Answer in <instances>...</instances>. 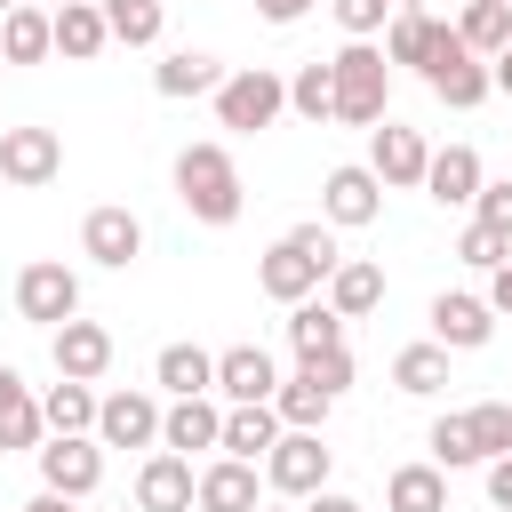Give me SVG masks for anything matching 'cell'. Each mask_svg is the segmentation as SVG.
<instances>
[{"mask_svg": "<svg viewBox=\"0 0 512 512\" xmlns=\"http://www.w3.org/2000/svg\"><path fill=\"white\" fill-rule=\"evenodd\" d=\"M336 264H344V256H336V224H288V232L264 248L256 288H264L272 304H304L312 288H328Z\"/></svg>", "mask_w": 512, "mask_h": 512, "instance_id": "6da1fadb", "label": "cell"}, {"mask_svg": "<svg viewBox=\"0 0 512 512\" xmlns=\"http://www.w3.org/2000/svg\"><path fill=\"white\" fill-rule=\"evenodd\" d=\"M176 200H184L192 224H232V216L248 208L232 152H224V144H184V152H176Z\"/></svg>", "mask_w": 512, "mask_h": 512, "instance_id": "7a4b0ae2", "label": "cell"}, {"mask_svg": "<svg viewBox=\"0 0 512 512\" xmlns=\"http://www.w3.org/2000/svg\"><path fill=\"white\" fill-rule=\"evenodd\" d=\"M328 80H336V120L344 128H376L384 120V96H392V64L376 40H344L328 56Z\"/></svg>", "mask_w": 512, "mask_h": 512, "instance_id": "3957f363", "label": "cell"}, {"mask_svg": "<svg viewBox=\"0 0 512 512\" xmlns=\"http://www.w3.org/2000/svg\"><path fill=\"white\" fill-rule=\"evenodd\" d=\"M280 112H288V80H280L272 64H240V72L216 80V128L256 136V128H272Z\"/></svg>", "mask_w": 512, "mask_h": 512, "instance_id": "277c9868", "label": "cell"}, {"mask_svg": "<svg viewBox=\"0 0 512 512\" xmlns=\"http://www.w3.org/2000/svg\"><path fill=\"white\" fill-rule=\"evenodd\" d=\"M424 80H432V96L440 104H456V112H472V104H488V56H472L464 40H456V24H432V48H424Z\"/></svg>", "mask_w": 512, "mask_h": 512, "instance_id": "5b68a950", "label": "cell"}, {"mask_svg": "<svg viewBox=\"0 0 512 512\" xmlns=\"http://www.w3.org/2000/svg\"><path fill=\"white\" fill-rule=\"evenodd\" d=\"M328 464H336V448H328L320 432H288V424H280V440L264 448V488L288 496V504H304L312 488H328Z\"/></svg>", "mask_w": 512, "mask_h": 512, "instance_id": "8992f818", "label": "cell"}, {"mask_svg": "<svg viewBox=\"0 0 512 512\" xmlns=\"http://www.w3.org/2000/svg\"><path fill=\"white\" fill-rule=\"evenodd\" d=\"M376 216H384V184H376L368 160H344V168L320 176V224L360 232V224H376Z\"/></svg>", "mask_w": 512, "mask_h": 512, "instance_id": "52a82bcc", "label": "cell"}, {"mask_svg": "<svg viewBox=\"0 0 512 512\" xmlns=\"http://www.w3.org/2000/svg\"><path fill=\"white\" fill-rule=\"evenodd\" d=\"M40 456V488H56V496H96V480H104V440L96 432H56L48 448H32Z\"/></svg>", "mask_w": 512, "mask_h": 512, "instance_id": "ba28073f", "label": "cell"}, {"mask_svg": "<svg viewBox=\"0 0 512 512\" xmlns=\"http://www.w3.org/2000/svg\"><path fill=\"white\" fill-rule=\"evenodd\" d=\"M16 312H24L32 328L72 320V312H80V272H72V264H56V256L24 264V272H16Z\"/></svg>", "mask_w": 512, "mask_h": 512, "instance_id": "9c48e42d", "label": "cell"}, {"mask_svg": "<svg viewBox=\"0 0 512 512\" xmlns=\"http://www.w3.org/2000/svg\"><path fill=\"white\" fill-rule=\"evenodd\" d=\"M64 176V136L56 128H0V184L40 192Z\"/></svg>", "mask_w": 512, "mask_h": 512, "instance_id": "30bf717a", "label": "cell"}, {"mask_svg": "<svg viewBox=\"0 0 512 512\" xmlns=\"http://www.w3.org/2000/svg\"><path fill=\"white\" fill-rule=\"evenodd\" d=\"M424 160H432L424 128H400V120L368 128V168H376V184H384V192H416V184H424Z\"/></svg>", "mask_w": 512, "mask_h": 512, "instance_id": "8fae6325", "label": "cell"}, {"mask_svg": "<svg viewBox=\"0 0 512 512\" xmlns=\"http://www.w3.org/2000/svg\"><path fill=\"white\" fill-rule=\"evenodd\" d=\"M48 360H56V376H72V384H96L104 368H112V328L104 320H56L48 328Z\"/></svg>", "mask_w": 512, "mask_h": 512, "instance_id": "7c38bea8", "label": "cell"}, {"mask_svg": "<svg viewBox=\"0 0 512 512\" xmlns=\"http://www.w3.org/2000/svg\"><path fill=\"white\" fill-rule=\"evenodd\" d=\"M80 256L104 264V272H128V264L144 256V224H136V208H88V216H80Z\"/></svg>", "mask_w": 512, "mask_h": 512, "instance_id": "4fadbf2b", "label": "cell"}, {"mask_svg": "<svg viewBox=\"0 0 512 512\" xmlns=\"http://www.w3.org/2000/svg\"><path fill=\"white\" fill-rule=\"evenodd\" d=\"M256 504H264V472H256V464H240V456L200 464V480H192V512H256Z\"/></svg>", "mask_w": 512, "mask_h": 512, "instance_id": "5bb4252c", "label": "cell"}, {"mask_svg": "<svg viewBox=\"0 0 512 512\" xmlns=\"http://www.w3.org/2000/svg\"><path fill=\"white\" fill-rule=\"evenodd\" d=\"M488 336H496L488 296H464V288H440V296H432V344H448V352H480Z\"/></svg>", "mask_w": 512, "mask_h": 512, "instance_id": "9a60e30c", "label": "cell"}, {"mask_svg": "<svg viewBox=\"0 0 512 512\" xmlns=\"http://www.w3.org/2000/svg\"><path fill=\"white\" fill-rule=\"evenodd\" d=\"M96 440H104V448H160V400H152V392H112V400H96Z\"/></svg>", "mask_w": 512, "mask_h": 512, "instance_id": "2e32d148", "label": "cell"}, {"mask_svg": "<svg viewBox=\"0 0 512 512\" xmlns=\"http://www.w3.org/2000/svg\"><path fill=\"white\" fill-rule=\"evenodd\" d=\"M192 456H176V448H152L144 464H136V512H192Z\"/></svg>", "mask_w": 512, "mask_h": 512, "instance_id": "e0dca14e", "label": "cell"}, {"mask_svg": "<svg viewBox=\"0 0 512 512\" xmlns=\"http://www.w3.org/2000/svg\"><path fill=\"white\" fill-rule=\"evenodd\" d=\"M272 384H280V368H272L264 344H224V352H216V400H224V408L272 400Z\"/></svg>", "mask_w": 512, "mask_h": 512, "instance_id": "ac0fdd59", "label": "cell"}, {"mask_svg": "<svg viewBox=\"0 0 512 512\" xmlns=\"http://www.w3.org/2000/svg\"><path fill=\"white\" fill-rule=\"evenodd\" d=\"M488 184V168H480V152L472 144H440L432 160H424V184L416 192H432L440 208H472V192Z\"/></svg>", "mask_w": 512, "mask_h": 512, "instance_id": "d6986e66", "label": "cell"}, {"mask_svg": "<svg viewBox=\"0 0 512 512\" xmlns=\"http://www.w3.org/2000/svg\"><path fill=\"white\" fill-rule=\"evenodd\" d=\"M216 432H224V408H216V392H192V400H168V408H160V448H176V456H192V448H216Z\"/></svg>", "mask_w": 512, "mask_h": 512, "instance_id": "ffe728a7", "label": "cell"}, {"mask_svg": "<svg viewBox=\"0 0 512 512\" xmlns=\"http://www.w3.org/2000/svg\"><path fill=\"white\" fill-rule=\"evenodd\" d=\"M40 56H56V16L40 0H16L0 16V64H40Z\"/></svg>", "mask_w": 512, "mask_h": 512, "instance_id": "44dd1931", "label": "cell"}, {"mask_svg": "<svg viewBox=\"0 0 512 512\" xmlns=\"http://www.w3.org/2000/svg\"><path fill=\"white\" fill-rule=\"evenodd\" d=\"M280 440V416H272V400H240V408H224V432H216V448L224 456H240V464H264V448Z\"/></svg>", "mask_w": 512, "mask_h": 512, "instance_id": "7402d4cb", "label": "cell"}, {"mask_svg": "<svg viewBox=\"0 0 512 512\" xmlns=\"http://www.w3.org/2000/svg\"><path fill=\"white\" fill-rule=\"evenodd\" d=\"M48 16H56V56L88 64V56H104V48H112V24H104V8H96V0H64V8H48Z\"/></svg>", "mask_w": 512, "mask_h": 512, "instance_id": "603a6c76", "label": "cell"}, {"mask_svg": "<svg viewBox=\"0 0 512 512\" xmlns=\"http://www.w3.org/2000/svg\"><path fill=\"white\" fill-rule=\"evenodd\" d=\"M152 384H160L168 400L216 392V352H200V344H160V360H152Z\"/></svg>", "mask_w": 512, "mask_h": 512, "instance_id": "cb8c5ba5", "label": "cell"}, {"mask_svg": "<svg viewBox=\"0 0 512 512\" xmlns=\"http://www.w3.org/2000/svg\"><path fill=\"white\" fill-rule=\"evenodd\" d=\"M328 304H336L344 320H368V312L384 304V264H368V256H344V264L328 272Z\"/></svg>", "mask_w": 512, "mask_h": 512, "instance_id": "d4e9b609", "label": "cell"}, {"mask_svg": "<svg viewBox=\"0 0 512 512\" xmlns=\"http://www.w3.org/2000/svg\"><path fill=\"white\" fill-rule=\"evenodd\" d=\"M288 344H296V360H320V352H336V344H344V312H336L328 296H304V304H288Z\"/></svg>", "mask_w": 512, "mask_h": 512, "instance_id": "484cf974", "label": "cell"}, {"mask_svg": "<svg viewBox=\"0 0 512 512\" xmlns=\"http://www.w3.org/2000/svg\"><path fill=\"white\" fill-rule=\"evenodd\" d=\"M328 408H336V392H320V376H304V368L272 384V416H280L288 432H320V424H328Z\"/></svg>", "mask_w": 512, "mask_h": 512, "instance_id": "4316f807", "label": "cell"}, {"mask_svg": "<svg viewBox=\"0 0 512 512\" xmlns=\"http://www.w3.org/2000/svg\"><path fill=\"white\" fill-rule=\"evenodd\" d=\"M48 424H40V400L16 368H0V448H40Z\"/></svg>", "mask_w": 512, "mask_h": 512, "instance_id": "83f0119b", "label": "cell"}, {"mask_svg": "<svg viewBox=\"0 0 512 512\" xmlns=\"http://www.w3.org/2000/svg\"><path fill=\"white\" fill-rule=\"evenodd\" d=\"M216 80H224V64L208 48H176V56L152 64V88L160 96H216Z\"/></svg>", "mask_w": 512, "mask_h": 512, "instance_id": "f1b7e54d", "label": "cell"}, {"mask_svg": "<svg viewBox=\"0 0 512 512\" xmlns=\"http://www.w3.org/2000/svg\"><path fill=\"white\" fill-rule=\"evenodd\" d=\"M384 512H448V472L440 464H400L384 480Z\"/></svg>", "mask_w": 512, "mask_h": 512, "instance_id": "f546056e", "label": "cell"}, {"mask_svg": "<svg viewBox=\"0 0 512 512\" xmlns=\"http://www.w3.org/2000/svg\"><path fill=\"white\" fill-rule=\"evenodd\" d=\"M392 384H400L408 400H432V392L448 384V344H408V352H392Z\"/></svg>", "mask_w": 512, "mask_h": 512, "instance_id": "4dcf8cb0", "label": "cell"}, {"mask_svg": "<svg viewBox=\"0 0 512 512\" xmlns=\"http://www.w3.org/2000/svg\"><path fill=\"white\" fill-rule=\"evenodd\" d=\"M456 40H464L472 56H496V48L512 40V0H464V16H456Z\"/></svg>", "mask_w": 512, "mask_h": 512, "instance_id": "1f68e13d", "label": "cell"}, {"mask_svg": "<svg viewBox=\"0 0 512 512\" xmlns=\"http://www.w3.org/2000/svg\"><path fill=\"white\" fill-rule=\"evenodd\" d=\"M40 424H48V432H96V392L72 384V376H56L48 400H40Z\"/></svg>", "mask_w": 512, "mask_h": 512, "instance_id": "d6a6232c", "label": "cell"}, {"mask_svg": "<svg viewBox=\"0 0 512 512\" xmlns=\"http://www.w3.org/2000/svg\"><path fill=\"white\" fill-rule=\"evenodd\" d=\"M432 24H440V16H424V8H392V24H384V64H416V72H424Z\"/></svg>", "mask_w": 512, "mask_h": 512, "instance_id": "836d02e7", "label": "cell"}, {"mask_svg": "<svg viewBox=\"0 0 512 512\" xmlns=\"http://www.w3.org/2000/svg\"><path fill=\"white\" fill-rule=\"evenodd\" d=\"M288 112H296V120H312V128H320V120H336V80H328V64H320V56H312V64H296V80H288Z\"/></svg>", "mask_w": 512, "mask_h": 512, "instance_id": "e575fe53", "label": "cell"}, {"mask_svg": "<svg viewBox=\"0 0 512 512\" xmlns=\"http://www.w3.org/2000/svg\"><path fill=\"white\" fill-rule=\"evenodd\" d=\"M104 24H112V40H120V48H152V40L168 32L160 0H120V8H104Z\"/></svg>", "mask_w": 512, "mask_h": 512, "instance_id": "d590c367", "label": "cell"}, {"mask_svg": "<svg viewBox=\"0 0 512 512\" xmlns=\"http://www.w3.org/2000/svg\"><path fill=\"white\" fill-rule=\"evenodd\" d=\"M424 448H432V464H440V472H464V464H480V448H472V424H464V416H432Z\"/></svg>", "mask_w": 512, "mask_h": 512, "instance_id": "8d00e7d4", "label": "cell"}, {"mask_svg": "<svg viewBox=\"0 0 512 512\" xmlns=\"http://www.w3.org/2000/svg\"><path fill=\"white\" fill-rule=\"evenodd\" d=\"M464 424H472V448H480V464L512 448V400H480V408H464Z\"/></svg>", "mask_w": 512, "mask_h": 512, "instance_id": "74e56055", "label": "cell"}, {"mask_svg": "<svg viewBox=\"0 0 512 512\" xmlns=\"http://www.w3.org/2000/svg\"><path fill=\"white\" fill-rule=\"evenodd\" d=\"M456 256H464V264H472V272H496V264H504V256H512V240H504V232H488V224H480V216H472V224H464V232H456Z\"/></svg>", "mask_w": 512, "mask_h": 512, "instance_id": "f35d334b", "label": "cell"}, {"mask_svg": "<svg viewBox=\"0 0 512 512\" xmlns=\"http://www.w3.org/2000/svg\"><path fill=\"white\" fill-rule=\"evenodd\" d=\"M336 8V24L352 32V40H376L384 24H392V0H328Z\"/></svg>", "mask_w": 512, "mask_h": 512, "instance_id": "ab89813d", "label": "cell"}, {"mask_svg": "<svg viewBox=\"0 0 512 512\" xmlns=\"http://www.w3.org/2000/svg\"><path fill=\"white\" fill-rule=\"evenodd\" d=\"M472 216L512 240V176H504V184H480V192H472Z\"/></svg>", "mask_w": 512, "mask_h": 512, "instance_id": "60d3db41", "label": "cell"}, {"mask_svg": "<svg viewBox=\"0 0 512 512\" xmlns=\"http://www.w3.org/2000/svg\"><path fill=\"white\" fill-rule=\"evenodd\" d=\"M296 368H304V376H320V392H344V384H352V352H344V344H336V352H320V360H296Z\"/></svg>", "mask_w": 512, "mask_h": 512, "instance_id": "b9f144b4", "label": "cell"}, {"mask_svg": "<svg viewBox=\"0 0 512 512\" xmlns=\"http://www.w3.org/2000/svg\"><path fill=\"white\" fill-rule=\"evenodd\" d=\"M488 504H496V512H512V448H504V456H488Z\"/></svg>", "mask_w": 512, "mask_h": 512, "instance_id": "7bdbcfd3", "label": "cell"}, {"mask_svg": "<svg viewBox=\"0 0 512 512\" xmlns=\"http://www.w3.org/2000/svg\"><path fill=\"white\" fill-rule=\"evenodd\" d=\"M296 512H360V504H352V496H344V488H312V496H304V504H296Z\"/></svg>", "mask_w": 512, "mask_h": 512, "instance_id": "ee69618b", "label": "cell"}, {"mask_svg": "<svg viewBox=\"0 0 512 512\" xmlns=\"http://www.w3.org/2000/svg\"><path fill=\"white\" fill-rule=\"evenodd\" d=\"M488 312H512V256L488 272Z\"/></svg>", "mask_w": 512, "mask_h": 512, "instance_id": "f6af8a7d", "label": "cell"}, {"mask_svg": "<svg viewBox=\"0 0 512 512\" xmlns=\"http://www.w3.org/2000/svg\"><path fill=\"white\" fill-rule=\"evenodd\" d=\"M304 8H320V0H256V16H264V24H296Z\"/></svg>", "mask_w": 512, "mask_h": 512, "instance_id": "bcb514c9", "label": "cell"}, {"mask_svg": "<svg viewBox=\"0 0 512 512\" xmlns=\"http://www.w3.org/2000/svg\"><path fill=\"white\" fill-rule=\"evenodd\" d=\"M488 80H496V88H504V96H512V40H504V48H496V56H488Z\"/></svg>", "mask_w": 512, "mask_h": 512, "instance_id": "7dc6e473", "label": "cell"}, {"mask_svg": "<svg viewBox=\"0 0 512 512\" xmlns=\"http://www.w3.org/2000/svg\"><path fill=\"white\" fill-rule=\"evenodd\" d=\"M24 512H72V496H56V488H40V496H32Z\"/></svg>", "mask_w": 512, "mask_h": 512, "instance_id": "c3c4849f", "label": "cell"}, {"mask_svg": "<svg viewBox=\"0 0 512 512\" xmlns=\"http://www.w3.org/2000/svg\"><path fill=\"white\" fill-rule=\"evenodd\" d=\"M392 8H424V0H392Z\"/></svg>", "mask_w": 512, "mask_h": 512, "instance_id": "681fc988", "label": "cell"}, {"mask_svg": "<svg viewBox=\"0 0 512 512\" xmlns=\"http://www.w3.org/2000/svg\"><path fill=\"white\" fill-rule=\"evenodd\" d=\"M256 512H288V504H256Z\"/></svg>", "mask_w": 512, "mask_h": 512, "instance_id": "f907efd6", "label": "cell"}, {"mask_svg": "<svg viewBox=\"0 0 512 512\" xmlns=\"http://www.w3.org/2000/svg\"><path fill=\"white\" fill-rule=\"evenodd\" d=\"M96 8H120V0H96Z\"/></svg>", "mask_w": 512, "mask_h": 512, "instance_id": "816d5d0a", "label": "cell"}, {"mask_svg": "<svg viewBox=\"0 0 512 512\" xmlns=\"http://www.w3.org/2000/svg\"><path fill=\"white\" fill-rule=\"evenodd\" d=\"M40 8H64V0H40Z\"/></svg>", "mask_w": 512, "mask_h": 512, "instance_id": "f5cc1de1", "label": "cell"}, {"mask_svg": "<svg viewBox=\"0 0 512 512\" xmlns=\"http://www.w3.org/2000/svg\"><path fill=\"white\" fill-rule=\"evenodd\" d=\"M8 8H16V0H0V16H8Z\"/></svg>", "mask_w": 512, "mask_h": 512, "instance_id": "db71d44e", "label": "cell"}]
</instances>
